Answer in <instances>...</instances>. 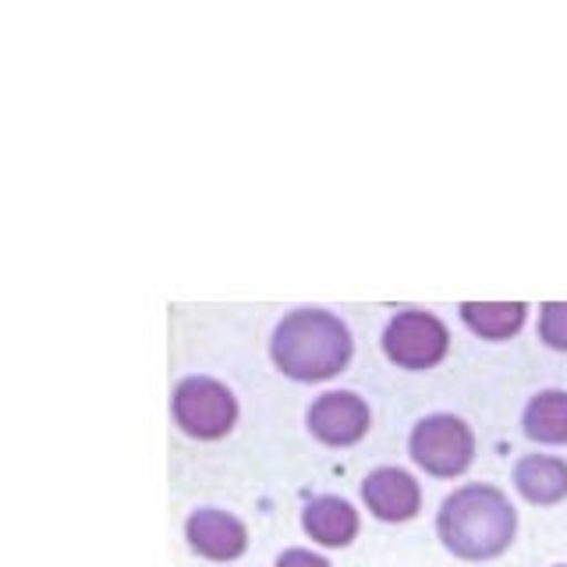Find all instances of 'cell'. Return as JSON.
<instances>
[{
    "instance_id": "1",
    "label": "cell",
    "mask_w": 567,
    "mask_h": 567,
    "mask_svg": "<svg viewBox=\"0 0 567 567\" xmlns=\"http://www.w3.org/2000/svg\"><path fill=\"white\" fill-rule=\"evenodd\" d=\"M270 354L288 380L323 383L351 362V333L327 309H295L277 323Z\"/></svg>"
},
{
    "instance_id": "2",
    "label": "cell",
    "mask_w": 567,
    "mask_h": 567,
    "mask_svg": "<svg viewBox=\"0 0 567 567\" xmlns=\"http://www.w3.org/2000/svg\"><path fill=\"white\" fill-rule=\"evenodd\" d=\"M518 514L496 486H461L440 507L436 532L461 560L501 557L514 539Z\"/></svg>"
},
{
    "instance_id": "3",
    "label": "cell",
    "mask_w": 567,
    "mask_h": 567,
    "mask_svg": "<svg viewBox=\"0 0 567 567\" xmlns=\"http://www.w3.org/2000/svg\"><path fill=\"white\" fill-rule=\"evenodd\" d=\"M174 422L195 440H220L235 430L238 401L213 377H188L174 390Z\"/></svg>"
},
{
    "instance_id": "4",
    "label": "cell",
    "mask_w": 567,
    "mask_h": 567,
    "mask_svg": "<svg viewBox=\"0 0 567 567\" xmlns=\"http://www.w3.org/2000/svg\"><path fill=\"white\" fill-rule=\"evenodd\" d=\"M383 351H386V359L394 365L422 372V369H433V365H440L443 359H447L451 333L433 312L408 309V312H398L386 323Z\"/></svg>"
},
{
    "instance_id": "5",
    "label": "cell",
    "mask_w": 567,
    "mask_h": 567,
    "mask_svg": "<svg viewBox=\"0 0 567 567\" xmlns=\"http://www.w3.org/2000/svg\"><path fill=\"white\" fill-rule=\"evenodd\" d=\"M412 457L422 472L451 478L475 457V436L457 415H430L412 430Z\"/></svg>"
},
{
    "instance_id": "6",
    "label": "cell",
    "mask_w": 567,
    "mask_h": 567,
    "mask_svg": "<svg viewBox=\"0 0 567 567\" xmlns=\"http://www.w3.org/2000/svg\"><path fill=\"white\" fill-rule=\"evenodd\" d=\"M309 433L327 447H351L369 433V408L351 390L319 394L309 408Z\"/></svg>"
},
{
    "instance_id": "7",
    "label": "cell",
    "mask_w": 567,
    "mask_h": 567,
    "mask_svg": "<svg viewBox=\"0 0 567 567\" xmlns=\"http://www.w3.org/2000/svg\"><path fill=\"white\" fill-rule=\"evenodd\" d=\"M362 501L380 522H408L422 507V489L404 468H377L365 475Z\"/></svg>"
},
{
    "instance_id": "8",
    "label": "cell",
    "mask_w": 567,
    "mask_h": 567,
    "mask_svg": "<svg viewBox=\"0 0 567 567\" xmlns=\"http://www.w3.org/2000/svg\"><path fill=\"white\" fill-rule=\"evenodd\" d=\"M185 536H188V546L195 549V554L209 557V560H235L245 554V546H248V532L235 514L213 511V507L192 514L188 525H185Z\"/></svg>"
},
{
    "instance_id": "9",
    "label": "cell",
    "mask_w": 567,
    "mask_h": 567,
    "mask_svg": "<svg viewBox=\"0 0 567 567\" xmlns=\"http://www.w3.org/2000/svg\"><path fill=\"white\" fill-rule=\"evenodd\" d=\"M514 486L528 504H560L567 496V461L549 454H528L514 465Z\"/></svg>"
},
{
    "instance_id": "10",
    "label": "cell",
    "mask_w": 567,
    "mask_h": 567,
    "mask_svg": "<svg viewBox=\"0 0 567 567\" xmlns=\"http://www.w3.org/2000/svg\"><path fill=\"white\" fill-rule=\"evenodd\" d=\"M301 528L319 546H348L359 536V511L341 496H316L301 514Z\"/></svg>"
},
{
    "instance_id": "11",
    "label": "cell",
    "mask_w": 567,
    "mask_h": 567,
    "mask_svg": "<svg viewBox=\"0 0 567 567\" xmlns=\"http://www.w3.org/2000/svg\"><path fill=\"white\" fill-rule=\"evenodd\" d=\"M525 301H465L461 306V319L472 333L483 341H507L525 327Z\"/></svg>"
},
{
    "instance_id": "12",
    "label": "cell",
    "mask_w": 567,
    "mask_h": 567,
    "mask_svg": "<svg viewBox=\"0 0 567 567\" xmlns=\"http://www.w3.org/2000/svg\"><path fill=\"white\" fill-rule=\"evenodd\" d=\"M522 425H525L528 440L564 447L567 443V394L564 390H543V394L532 398Z\"/></svg>"
},
{
    "instance_id": "13",
    "label": "cell",
    "mask_w": 567,
    "mask_h": 567,
    "mask_svg": "<svg viewBox=\"0 0 567 567\" xmlns=\"http://www.w3.org/2000/svg\"><path fill=\"white\" fill-rule=\"evenodd\" d=\"M539 337L546 348L567 351V301H546L539 309Z\"/></svg>"
},
{
    "instance_id": "14",
    "label": "cell",
    "mask_w": 567,
    "mask_h": 567,
    "mask_svg": "<svg viewBox=\"0 0 567 567\" xmlns=\"http://www.w3.org/2000/svg\"><path fill=\"white\" fill-rule=\"evenodd\" d=\"M277 567H330L323 557L309 554V549H284L277 557Z\"/></svg>"
}]
</instances>
